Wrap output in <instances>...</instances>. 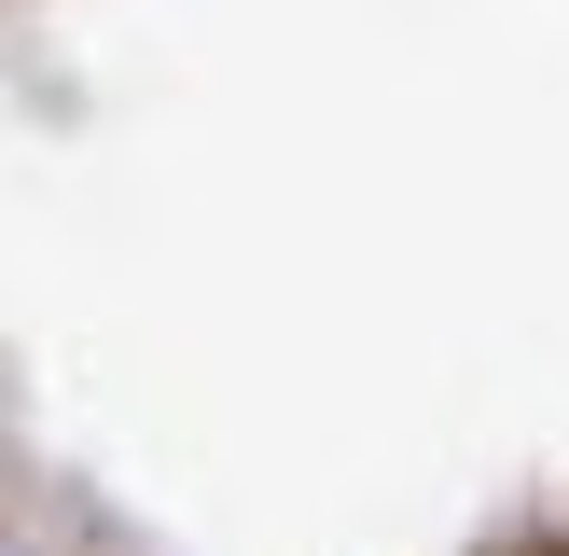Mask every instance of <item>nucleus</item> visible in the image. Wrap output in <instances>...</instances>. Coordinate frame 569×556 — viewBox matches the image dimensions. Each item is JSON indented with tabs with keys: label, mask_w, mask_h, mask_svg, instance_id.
<instances>
[{
	"label": "nucleus",
	"mask_w": 569,
	"mask_h": 556,
	"mask_svg": "<svg viewBox=\"0 0 569 556\" xmlns=\"http://www.w3.org/2000/svg\"><path fill=\"white\" fill-rule=\"evenodd\" d=\"M556 556H569V543H556Z\"/></svg>",
	"instance_id": "f257e3e1"
}]
</instances>
